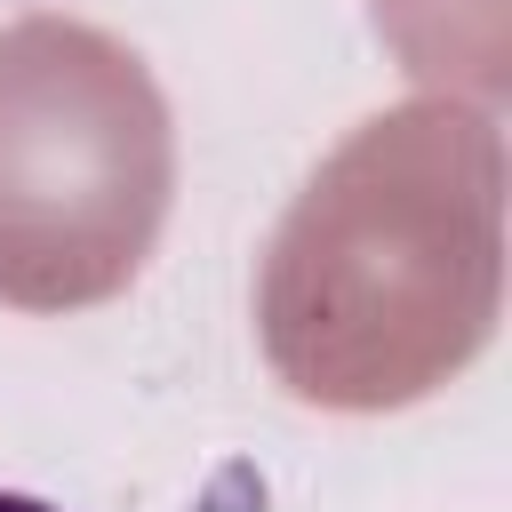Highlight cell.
<instances>
[{
  "mask_svg": "<svg viewBox=\"0 0 512 512\" xmlns=\"http://www.w3.org/2000/svg\"><path fill=\"white\" fill-rule=\"evenodd\" d=\"M0 512H56V504H40V496H16V488H0Z\"/></svg>",
  "mask_w": 512,
  "mask_h": 512,
  "instance_id": "obj_1",
  "label": "cell"
}]
</instances>
